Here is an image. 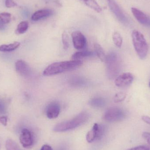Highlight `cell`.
<instances>
[{
  "instance_id": "cell-1",
  "label": "cell",
  "mask_w": 150,
  "mask_h": 150,
  "mask_svg": "<svg viewBox=\"0 0 150 150\" xmlns=\"http://www.w3.org/2000/svg\"><path fill=\"white\" fill-rule=\"evenodd\" d=\"M82 64L83 62L80 60L54 62L46 68L43 72V75L45 76H51L71 71L78 68L82 66Z\"/></svg>"
},
{
  "instance_id": "cell-2",
  "label": "cell",
  "mask_w": 150,
  "mask_h": 150,
  "mask_svg": "<svg viewBox=\"0 0 150 150\" xmlns=\"http://www.w3.org/2000/svg\"><path fill=\"white\" fill-rule=\"evenodd\" d=\"M89 118V114L83 112L71 120L58 123L54 127V131L55 132H63L74 129L85 123Z\"/></svg>"
},
{
  "instance_id": "cell-3",
  "label": "cell",
  "mask_w": 150,
  "mask_h": 150,
  "mask_svg": "<svg viewBox=\"0 0 150 150\" xmlns=\"http://www.w3.org/2000/svg\"><path fill=\"white\" fill-rule=\"evenodd\" d=\"M132 38L134 48L141 59L146 58L149 51V46L142 33L134 30L132 33Z\"/></svg>"
},
{
  "instance_id": "cell-4",
  "label": "cell",
  "mask_w": 150,
  "mask_h": 150,
  "mask_svg": "<svg viewBox=\"0 0 150 150\" xmlns=\"http://www.w3.org/2000/svg\"><path fill=\"white\" fill-rule=\"evenodd\" d=\"M106 62L108 76L111 79L117 76L121 69L120 57L115 52L110 53L107 56Z\"/></svg>"
},
{
  "instance_id": "cell-5",
  "label": "cell",
  "mask_w": 150,
  "mask_h": 150,
  "mask_svg": "<svg viewBox=\"0 0 150 150\" xmlns=\"http://www.w3.org/2000/svg\"><path fill=\"white\" fill-rule=\"evenodd\" d=\"M126 117L124 110L117 107L108 108L104 114L103 119L108 122H113L120 121Z\"/></svg>"
},
{
  "instance_id": "cell-6",
  "label": "cell",
  "mask_w": 150,
  "mask_h": 150,
  "mask_svg": "<svg viewBox=\"0 0 150 150\" xmlns=\"http://www.w3.org/2000/svg\"><path fill=\"white\" fill-rule=\"evenodd\" d=\"M108 5L111 11L118 18V20L124 24H126L128 22L127 18L122 10L120 8L115 0H107Z\"/></svg>"
},
{
  "instance_id": "cell-7",
  "label": "cell",
  "mask_w": 150,
  "mask_h": 150,
  "mask_svg": "<svg viewBox=\"0 0 150 150\" xmlns=\"http://www.w3.org/2000/svg\"><path fill=\"white\" fill-rule=\"evenodd\" d=\"M20 143L24 148L29 149L33 144V137L32 132L27 129H23L21 131L19 137Z\"/></svg>"
},
{
  "instance_id": "cell-8",
  "label": "cell",
  "mask_w": 150,
  "mask_h": 150,
  "mask_svg": "<svg viewBox=\"0 0 150 150\" xmlns=\"http://www.w3.org/2000/svg\"><path fill=\"white\" fill-rule=\"evenodd\" d=\"M134 76L130 73H125L118 76L115 79V83L118 87H125L132 83Z\"/></svg>"
},
{
  "instance_id": "cell-9",
  "label": "cell",
  "mask_w": 150,
  "mask_h": 150,
  "mask_svg": "<svg viewBox=\"0 0 150 150\" xmlns=\"http://www.w3.org/2000/svg\"><path fill=\"white\" fill-rule=\"evenodd\" d=\"M73 44L75 48L81 50L85 46L86 40L83 34L78 31L74 32L72 34Z\"/></svg>"
},
{
  "instance_id": "cell-10",
  "label": "cell",
  "mask_w": 150,
  "mask_h": 150,
  "mask_svg": "<svg viewBox=\"0 0 150 150\" xmlns=\"http://www.w3.org/2000/svg\"><path fill=\"white\" fill-rule=\"evenodd\" d=\"M132 13L136 19L143 25L150 27V17L142 11L135 8H131Z\"/></svg>"
},
{
  "instance_id": "cell-11",
  "label": "cell",
  "mask_w": 150,
  "mask_h": 150,
  "mask_svg": "<svg viewBox=\"0 0 150 150\" xmlns=\"http://www.w3.org/2000/svg\"><path fill=\"white\" fill-rule=\"evenodd\" d=\"M102 128L98 123H95L91 130L88 132L86 136V140L88 143H92L101 135Z\"/></svg>"
},
{
  "instance_id": "cell-12",
  "label": "cell",
  "mask_w": 150,
  "mask_h": 150,
  "mask_svg": "<svg viewBox=\"0 0 150 150\" xmlns=\"http://www.w3.org/2000/svg\"><path fill=\"white\" fill-rule=\"evenodd\" d=\"M60 110V106L58 103L55 102L51 103L47 108V116L50 119H55L59 115Z\"/></svg>"
},
{
  "instance_id": "cell-13",
  "label": "cell",
  "mask_w": 150,
  "mask_h": 150,
  "mask_svg": "<svg viewBox=\"0 0 150 150\" xmlns=\"http://www.w3.org/2000/svg\"><path fill=\"white\" fill-rule=\"evenodd\" d=\"M16 71L22 76H27L30 73V69L25 62L22 60H18L15 64Z\"/></svg>"
},
{
  "instance_id": "cell-14",
  "label": "cell",
  "mask_w": 150,
  "mask_h": 150,
  "mask_svg": "<svg viewBox=\"0 0 150 150\" xmlns=\"http://www.w3.org/2000/svg\"><path fill=\"white\" fill-rule=\"evenodd\" d=\"M53 14V11L50 9H43L37 11L32 16L31 19L33 21H38L43 18L51 16Z\"/></svg>"
},
{
  "instance_id": "cell-15",
  "label": "cell",
  "mask_w": 150,
  "mask_h": 150,
  "mask_svg": "<svg viewBox=\"0 0 150 150\" xmlns=\"http://www.w3.org/2000/svg\"><path fill=\"white\" fill-rule=\"evenodd\" d=\"M20 45V43L18 42H15L9 45H1L0 46V52H11L17 49Z\"/></svg>"
},
{
  "instance_id": "cell-16",
  "label": "cell",
  "mask_w": 150,
  "mask_h": 150,
  "mask_svg": "<svg viewBox=\"0 0 150 150\" xmlns=\"http://www.w3.org/2000/svg\"><path fill=\"white\" fill-rule=\"evenodd\" d=\"M94 47L97 56H98L99 59L102 62H105L106 60L107 56H106L101 46L99 45L98 44L96 43L94 44Z\"/></svg>"
},
{
  "instance_id": "cell-17",
  "label": "cell",
  "mask_w": 150,
  "mask_h": 150,
  "mask_svg": "<svg viewBox=\"0 0 150 150\" xmlns=\"http://www.w3.org/2000/svg\"><path fill=\"white\" fill-rule=\"evenodd\" d=\"M92 52L91 51H80L75 53L72 58L74 60H79L81 58H85V57H89L93 55Z\"/></svg>"
},
{
  "instance_id": "cell-18",
  "label": "cell",
  "mask_w": 150,
  "mask_h": 150,
  "mask_svg": "<svg viewBox=\"0 0 150 150\" xmlns=\"http://www.w3.org/2000/svg\"><path fill=\"white\" fill-rule=\"evenodd\" d=\"M84 2L88 7L94 10L98 13H100L102 11L101 7L95 0H86Z\"/></svg>"
},
{
  "instance_id": "cell-19",
  "label": "cell",
  "mask_w": 150,
  "mask_h": 150,
  "mask_svg": "<svg viewBox=\"0 0 150 150\" xmlns=\"http://www.w3.org/2000/svg\"><path fill=\"white\" fill-rule=\"evenodd\" d=\"M29 23L26 21H23L19 23L18 25L16 33L17 34H21L25 33L28 30Z\"/></svg>"
},
{
  "instance_id": "cell-20",
  "label": "cell",
  "mask_w": 150,
  "mask_h": 150,
  "mask_svg": "<svg viewBox=\"0 0 150 150\" xmlns=\"http://www.w3.org/2000/svg\"><path fill=\"white\" fill-rule=\"evenodd\" d=\"M91 105L94 107H102L105 104V101L104 99L100 98H94L90 101Z\"/></svg>"
},
{
  "instance_id": "cell-21",
  "label": "cell",
  "mask_w": 150,
  "mask_h": 150,
  "mask_svg": "<svg viewBox=\"0 0 150 150\" xmlns=\"http://www.w3.org/2000/svg\"><path fill=\"white\" fill-rule=\"evenodd\" d=\"M5 147L7 150H22L18 144L11 139L6 141Z\"/></svg>"
},
{
  "instance_id": "cell-22",
  "label": "cell",
  "mask_w": 150,
  "mask_h": 150,
  "mask_svg": "<svg viewBox=\"0 0 150 150\" xmlns=\"http://www.w3.org/2000/svg\"><path fill=\"white\" fill-rule=\"evenodd\" d=\"M113 40L115 45L118 47H121L122 44V38L119 33L115 32L113 34Z\"/></svg>"
},
{
  "instance_id": "cell-23",
  "label": "cell",
  "mask_w": 150,
  "mask_h": 150,
  "mask_svg": "<svg viewBox=\"0 0 150 150\" xmlns=\"http://www.w3.org/2000/svg\"><path fill=\"white\" fill-rule=\"evenodd\" d=\"M11 15L8 12H2L0 14V20L4 23L8 24L10 22Z\"/></svg>"
},
{
  "instance_id": "cell-24",
  "label": "cell",
  "mask_w": 150,
  "mask_h": 150,
  "mask_svg": "<svg viewBox=\"0 0 150 150\" xmlns=\"http://www.w3.org/2000/svg\"><path fill=\"white\" fill-rule=\"evenodd\" d=\"M126 96H127V95L125 93H118L114 97V101L115 103L122 102L126 98Z\"/></svg>"
},
{
  "instance_id": "cell-25",
  "label": "cell",
  "mask_w": 150,
  "mask_h": 150,
  "mask_svg": "<svg viewBox=\"0 0 150 150\" xmlns=\"http://www.w3.org/2000/svg\"><path fill=\"white\" fill-rule=\"evenodd\" d=\"M62 41L64 49L67 50L69 47V43L68 36L66 32H64L62 34Z\"/></svg>"
},
{
  "instance_id": "cell-26",
  "label": "cell",
  "mask_w": 150,
  "mask_h": 150,
  "mask_svg": "<svg viewBox=\"0 0 150 150\" xmlns=\"http://www.w3.org/2000/svg\"><path fill=\"white\" fill-rule=\"evenodd\" d=\"M5 4L6 7L8 8H12L17 5L13 0H5Z\"/></svg>"
},
{
  "instance_id": "cell-27",
  "label": "cell",
  "mask_w": 150,
  "mask_h": 150,
  "mask_svg": "<svg viewBox=\"0 0 150 150\" xmlns=\"http://www.w3.org/2000/svg\"><path fill=\"white\" fill-rule=\"evenodd\" d=\"M127 150H150L149 147L145 146H139Z\"/></svg>"
},
{
  "instance_id": "cell-28",
  "label": "cell",
  "mask_w": 150,
  "mask_h": 150,
  "mask_svg": "<svg viewBox=\"0 0 150 150\" xmlns=\"http://www.w3.org/2000/svg\"><path fill=\"white\" fill-rule=\"evenodd\" d=\"M142 137L144 139H145L146 142L150 144V133L147 132H144L142 134Z\"/></svg>"
},
{
  "instance_id": "cell-29",
  "label": "cell",
  "mask_w": 150,
  "mask_h": 150,
  "mask_svg": "<svg viewBox=\"0 0 150 150\" xmlns=\"http://www.w3.org/2000/svg\"><path fill=\"white\" fill-rule=\"evenodd\" d=\"M8 122V118L5 116H2L0 117V123H1L3 125L6 126Z\"/></svg>"
},
{
  "instance_id": "cell-30",
  "label": "cell",
  "mask_w": 150,
  "mask_h": 150,
  "mask_svg": "<svg viewBox=\"0 0 150 150\" xmlns=\"http://www.w3.org/2000/svg\"><path fill=\"white\" fill-rule=\"evenodd\" d=\"M142 120L144 122L150 125V117L147 115H143L142 116Z\"/></svg>"
},
{
  "instance_id": "cell-31",
  "label": "cell",
  "mask_w": 150,
  "mask_h": 150,
  "mask_svg": "<svg viewBox=\"0 0 150 150\" xmlns=\"http://www.w3.org/2000/svg\"><path fill=\"white\" fill-rule=\"evenodd\" d=\"M40 150H53L52 147L47 144H45L42 146Z\"/></svg>"
},
{
  "instance_id": "cell-32",
  "label": "cell",
  "mask_w": 150,
  "mask_h": 150,
  "mask_svg": "<svg viewBox=\"0 0 150 150\" xmlns=\"http://www.w3.org/2000/svg\"><path fill=\"white\" fill-rule=\"evenodd\" d=\"M5 24L1 20H0V30H3L5 29Z\"/></svg>"
},
{
  "instance_id": "cell-33",
  "label": "cell",
  "mask_w": 150,
  "mask_h": 150,
  "mask_svg": "<svg viewBox=\"0 0 150 150\" xmlns=\"http://www.w3.org/2000/svg\"><path fill=\"white\" fill-rule=\"evenodd\" d=\"M149 87H150V81L149 82Z\"/></svg>"
},
{
  "instance_id": "cell-34",
  "label": "cell",
  "mask_w": 150,
  "mask_h": 150,
  "mask_svg": "<svg viewBox=\"0 0 150 150\" xmlns=\"http://www.w3.org/2000/svg\"><path fill=\"white\" fill-rule=\"evenodd\" d=\"M82 1H86V0H82Z\"/></svg>"
},
{
  "instance_id": "cell-35",
  "label": "cell",
  "mask_w": 150,
  "mask_h": 150,
  "mask_svg": "<svg viewBox=\"0 0 150 150\" xmlns=\"http://www.w3.org/2000/svg\"><path fill=\"white\" fill-rule=\"evenodd\" d=\"M0 147H1V146H0Z\"/></svg>"
}]
</instances>
